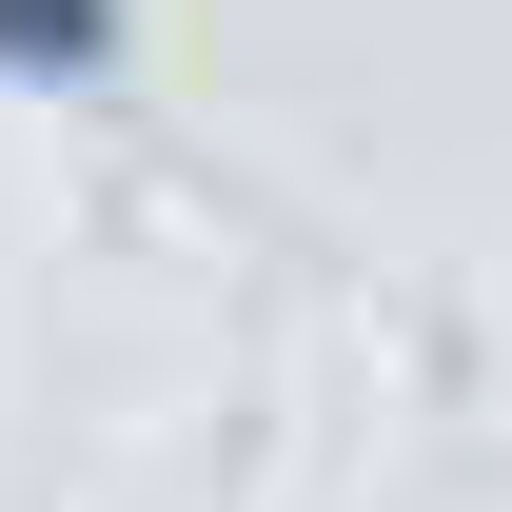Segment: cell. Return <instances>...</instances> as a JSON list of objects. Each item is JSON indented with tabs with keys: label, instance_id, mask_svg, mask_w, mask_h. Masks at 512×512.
Instances as JSON below:
<instances>
[{
	"label": "cell",
	"instance_id": "1",
	"mask_svg": "<svg viewBox=\"0 0 512 512\" xmlns=\"http://www.w3.org/2000/svg\"><path fill=\"white\" fill-rule=\"evenodd\" d=\"M0 79L99 99V79H119V0H0Z\"/></svg>",
	"mask_w": 512,
	"mask_h": 512
}]
</instances>
